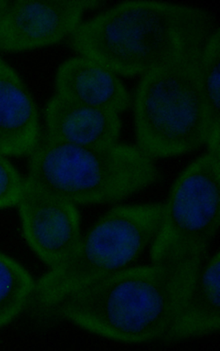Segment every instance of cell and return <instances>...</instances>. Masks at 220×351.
I'll return each mask as SVG.
<instances>
[{"label":"cell","mask_w":220,"mask_h":351,"mask_svg":"<svg viewBox=\"0 0 220 351\" xmlns=\"http://www.w3.org/2000/svg\"><path fill=\"white\" fill-rule=\"evenodd\" d=\"M204 257L130 267L77 291L42 314L117 341L162 340L186 305Z\"/></svg>","instance_id":"1"},{"label":"cell","mask_w":220,"mask_h":351,"mask_svg":"<svg viewBox=\"0 0 220 351\" xmlns=\"http://www.w3.org/2000/svg\"><path fill=\"white\" fill-rule=\"evenodd\" d=\"M199 8L158 1H127L81 23L70 45L117 75H144L199 53L215 29Z\"/></svg>","instance_id":"2"},{"label":"cell","mask_w":220,"mask_h":351,"mask_svg":"<svg viewBox=\"0 0 220 351\" xmlns=\"http://www.w3.org/2000/svg\"><path fill=\"white\" fill-rule=\"evenodd\" d=\"M27 182L79 205L125 201L159 180L154 159L138 145L83 147L44 138L30 155Z\"/></svg>","instance_id":"3"},{"label":"cell","mask_w":220,"mask_h":351,"mask_svg":"<svg viewBox=\"0 0 220 351\" xmlns=\"http://www.w3.org/2000/svg\"><path fill=\"white\" fill-rule=\"evenodd\" d=\"M201 51L151 71L139 82L136 137L151 158L191 153L209 141L212 123L199 73Z\"/></svg>","instance_id":"4"},{"label":"cell","mask_w":220,"mask_h":351,"mask_svg":"<svg viewBox=\"0 0 220 351\" xmlns=\"http://www.w3.org/2000/svg\"><path fill=\"white\" fill-rule=\"evenodd\" d=\"M162 203L119 206L99 218L62 265L36 282L31 303L39 313L71 294L130 268L151 245L161 224Z\"/></svg>","instance_id":"5"},{"label":"cell","mask_w":220,"mask_h":351,"mask_svg":"<svg viewBox=\"0 0 220 351\" xmlns=\"http://www.w3.org/2000/svg\"><path fill=\"white\" fill-rule=\"evenodd\" d=\"M220 226V158L208 152L171 187L151 245L153 263L205 256Z\"/></svg>","instance_id":"6"},{"label":"cell","mask_w":220,"mask_h":351,"mask_svg":"<svg viewBox=\"0 0 220 351\" xmlns=\"http://www.w3.org/2000/svg\"><path fill=\"white\" fill-rule=\"evenodd\" d=\"M17 206L24 237L37 256L50 269L65 263L82 237L77 206L25 181Z\"/></svg>","instance_id":"7"},{"label":"cell","mask_w":220,"mask_h":351,"mask_svg":"<svg viewBox=\"0 0 220 351\" xmlns=\"http://www.w3.org/2000/svg\"><path fill=\"white\" fill-rule=\"evenodd\" d=\"M95 0H16L0 26V51L41 49L74 33Z\"/></svg>","instance_id":"8"},{"label":"cell","mask_w":220,"mask_h":351,"mask_svg":"<svg viewBox=\"0 0 220 351\" xmlns=\"http://www.w3.org/2000/svg\"><path fill=\"white\" fill-rule=\"evenodd\" d=\"M46 138L71 145L105 147L119 143V114L60 97L56 94L45 110Z\"/></svg>","instance_id":"9"},{"label":"cell","mask_w":220,"mask_h":351,"mask_svg":"<svg viewBox=\"0 0 220 351\" xmlns=\"http://www.w3.org/2000/svg\"><path fill=\"white\" fill-rule=\"evenodd\" d=\"M40 142L37 104L19 75L0 58V152L30 156Z\"/></svg>","instance_id":"10"},{"label":"cell","mask_w":220,"mask_h":351,"mask_svg":"<svg viewBox=\"0 0 220 351\" xmlns=\"http://www.w3.org/2000/svg\"><path fill=\"white\" fill-rule=\"evenodd\" d=\"M56 85L60 97L118 114L132 104L131 95L117 74L82 56L66 60L60 66Z\"/></svg>","instance_id":"11"},{"label":"cell","mask_w":220,"mask_h":351,"mask_svg":"<svg viewBox=\"0 0 220 351\" xmlns=\"http://www.w3.org/2000/svg\"><path fill=\"white\" fill-rule=\"evenodd\" d=\"M220 328V254L199 271L189 298L162 340L177 342L218 332Z\"/></svg>","instance_id":"12"},{"label":"cell","mask_w":220,"mask_h":351,"mask_svg":"<svg viewBox=\"0 0 220 351\" xmlns=\"http://www.w3.org/2000/svg\"><path fill=\"white\" fill-rule=\"evenodd\" d=\"M36 282L18 261L0 252V328L15 320L31 302Z\"/></svg>","instance_id":"13"},{"label":"cell","mask_w":220,"mask_h":351,"mask_svg":"<svg viewBox=\"0 0 220 351\" xmlns=\"http://www.w3.org/2000/svg\"><path fill=\"white\" fill-rule=\"evenodd\" d=\"M199 73L209 107L212 130L210 137L220 134V31L215 29L203 47Z\"/></svg>","instance_id":"14"},{"label":"cell","mask_w":220,"mask_h":351,"mask_svg":"<svg viewBox=\"0 0 220 351\" xmlns=\"http://www.w3.org/2000/svg\"><path fill=\"white\" fill-rule=\"evenodd\" d=\"M25 179L21 177L6 155L0 152V209L17 206Z\"/></svg>","instance_id":"15"},{"label":"cell","mask_w":220,"mask_h":351,"mask_svg":"<svg viewBox=\"0 0 220 351\" xmlns=\"http://www.w3.org/2000/svg\"><path fill=\"white\" fill-rule=\"evenodd\" d=\"M12 3L13 1H10V0H0V26H1L3 20L9 13Z\"/></svg>","instance_id":"16"}]
</instances>
